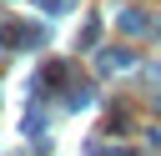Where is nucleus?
<instances>
[{
  "label": "nucleus",
  "mask_w": 161,
  "mask_h": 156,
  "mask_svg": "<svg viewBox=\"0 0 161 156\" xmlns=\"http://www.w3.org/2000/svg\"><path fill=\"white\" fill-rule=\"evenodd\" d=\"M131 65V50H106L101 55V70H126Z\"/></svg>",
  "instance_id": "3"
},
{
  "label": "nucleus",
  "mask_w": 161,
  "mask_h": 156,
  "mask_svg": "<svg viewBox=\"0 0 161 156\" xmlns=\"http://www.w3.org/2000/svg\"><path fill=\"white\" fill-rule=\"evenodd\" d=\"M121 30H131V35H146V30H151V20H146L141 10H121Z\"/></svg>",
  "instance_id": "2"
},
{
  "label": "nucleus",
  "mask_w": 161,
  "mask_h": 156,
  "mask_svg": "<svg viewBox=\"0 0 161 156\" xmlns=\"http://www.w3.org/2000/svg\"><path fill=\"white\" fill-rule=\"evenodd\" d=\"M35 40H40V35L25 30V25H5V30H0V45H35Z\"/></svg>",
  "instance_id": "1"
}]
</instances>
